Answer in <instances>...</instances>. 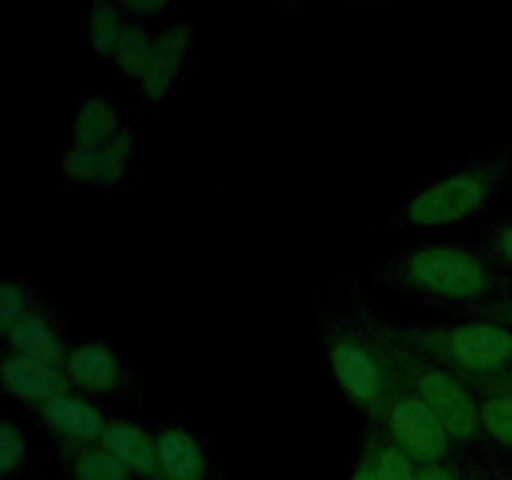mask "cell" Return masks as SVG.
Instances as JSON below:
<instances>
[{
  "instance_id": "cb8c5ba5",
  "label": "cell",
  "mask_w": 512,
  "mask_h": 480,
  "mask_svg": "<svg viewBox=\"0 0 512 480\" xmlns=\"http://www.w3.org/2000/svg\"><path fill=\"white\" fill-rule=\"evenodd\" d=\"M418 480H470L468 465H460L455 460H448V463L438 465H425L420 468Z\"/></svg>"
},
{
  "instance_id": "4316f807",
  "label": "cell",
  "mask_w": 512,
  "mask_h": 480,
  "mask_svg": "<svg viewBox=\"0 0 512 480\" xmlns=\"http://www.w3.org/2000/svg\"><path fill=\"white\" fill-rule=\"evenodd\" d=\"M470 480H505V475L493 473V470H485L480 465H468Z\"/></svg>"
},
{
  "instance_id": "52a82bcc",
  "label": "cell",
  "mask_w": 512,
  "mask_h": 480,
  "mask_svg": "<svg viewBox=\"0 0 512 480\" xmlns=\"http://www.w3.org/2000/svg\"><path fill=\"white\" fill-rule=\"evenodd\" d=\"M73 390L83 395H105V398H128L135 393V380L118 350L103 338H90L70 345L63 360Z\"/></svg>"
},
{
  "instance_id": "ba28073f",
  "label": "cell",
  "mask_w": 512,
  "mask_h": 480,
  "mask_svg": "<svg viewBox=\"0 0 512 480\" xmlns=\"http://www.w3.org/2000/svg\"><path fill=\"white\" fill-rule=\"evenodd\" d=\"M135 158V133L125 125L113 140L100 148H68L60 153V173L78 185L113 188L128 175Z\"/></svg>"
},
{
  "instance_id": "e0dca14e",
  "label": "cell",
  "mask_w": 512,
  "mask_h": 480,
  "mask_svg": "<svg viewBox=\"0 0 512 480\" xmlns=\"http://www.w3.org/2000/svg\"><path fill=\"white\" fill-rule=\"evenodd\" d=\"M360 453L368 455L380 480H418L420 465L383 433L378 423H368L360 440Z\"/></svg>"
},
{
  "instance_id": "83f0119b",
  "label": "cell",
  "mask_w": 512,
  "mask_h": 480,
  "mask_svg": "<svg viewBox=\"0 0 512 480\" xmlns=\"http://www.w3.org/2000/svg\"><path fill=\"white\" fill-rule=\"evenodd\" d=\"M490 383H493V380H490ZM498 383H505V385H510V388H512V375H508V378H500Z\"/></svg>"
},
{
  "instance_id": "44dd1931",
  "label": "cell",
  "mask_w": 512,
  "mask_h": 480,
  "mask_svg": "<svg viewBox=\"0 0 512 480\" xmlns=\"http://www.w3.org/2000/svg\"><path fill=\"white\" fill-rule=\"evenodd\" d=\"M43 300L18 278H5L0 285V330H8L15 320L28 315Z\"/></svg>"
},
{
  "instance_id": "7c38bea8",
  "label": "cell",
  "mask_w": 512,
  "mask_h": 480,
  "mask_svg": "<svg viewBox=\"0 0 512 480\" xmlns=\"http://www.w3.org/2000/svg\"><path fill=\"white\" fill-rule=\"evenodd\" d=\"M3 338L5 348L18 350V353L43 360V363L60 365V368H63V360L70 350L58 318L45 303H38L28 315L15 320L8 330H3Z\"/></svg>"
},
{
  "instance_id": "8992f818",
  "label": "cell",
  "mask_w": 512,
  "mask_h": 480,
  "mask_svg": "<svg viewBox=\"0 0 512 480\" xmlns=\"http://www.w3.org/2000/svg\"><path fill=\"white\" fill-rule=\"evenodd\" d=\"M368 423H378L383 433L395 445H400L420 468L453 460L455 445H458L453 435L440 423L438 415L400 380L398 388L390 395L388 405H385L383 415L378 420H368Z\"/></svg>"
},
{
  "instance_id": "2e32d148",
  "label": "cell",
  "mask_w": 512,
  "mask_h": 480,
  "mask_svg": "<svg viewBox=\"0 0 512 480\" xmlns=\"http://www.w3.org/2000/svg\"><path fill=\"white\" fill-rule=\"evenodd\" d=\"M58 453L70 480H135L100 443L58 440Z\"/></svg>"
},
{
  "instance_id": "ac0fdd59",
  "label": "cell",
  "mask_w": 512,
  "mask_h": 480,
  "mask_svg": "<svg viewBox=\"0 0 512 480\" xmlns=\"http://www.w3.org/2000/svg\"><path fill=\"white\" fill-rule=\"evenodd\" d=\"M478 393V413L483 438L512 450V388L505 383L473 385Z\"/></svg>"
},
{
  "instance_id": "d4e9b609",
  "label": "cell",
  "mask_w": 512,
  "mask_h": 480,
  "mask_svg": "<svg viewBox=\"0 0 512 480\" xmlns=\"http://www.w3.org/2000/svg\"><path fill=\"white\" fill-rule=\"evenodd\" d=\"M120 8H123V13L128 15L130 20L143 23V20L165 13V10H168V3H165V0H123Z\"/></svg>"
},
{
  "instance_id": "30bf717a",
  "label": "cell",
  "mask_w": 512,
  "mask_h": 480,
  "mask_svg": "<svg viewBox=\"0 0 512 480\" xmlns=\"http://www.w3.org/2000/svg\"><path fill=\"white\" fill-rule=\"evenodd\" d=\"M190 43H193V23L190 20H175L168 28L155 33L148 63H145L140 78L135 80L140 95L148 103H160L173 90L185 58H188Z\"/></svg>"
},
{
  "instance_id": "8fae6325",
  "label": "cell",
  "mask_w": 512,
  "mask_h": 480,
  "mask_svg": "<svg viewBox=\"0 0 512 480\" xmlns=\"http://www.w3.org/2000/svg\"><path fill=\"white\" fill-rule=\"evenodd\" d=\"M33 410L40 423L55 435V440H78V443H100L110 420L78 390L58 395Z\"/></svg>"
},
{
  "instance_id": "f1b7e54d",
  "label": "cell",
  "mask_w": 512,
  "mask_h": 480,
  "mask_svg": "<svg viewBox=\"0 0 512 480\" xmlns=\"http://www.w3.org/2000/svg\"><path fill=\"white\" fill-rule=\"evenodd\" d=\"M505 480H512V475H505Z\"/></svg>"
},
{
  "instance_id": "277c9868",
  "label": "cell",
  "mask_w": 512,
  "mask_h": 480,
  "mask_svg": "<svg viewBox=\"0 0 512 480\" xmlns=\"http://www.w3.org/2000/svg\"><path fill=\"white\" fill-rule=\"evenodd\" d=\"M388 320V318H385ZM390 333L425 358L463 375L470 385L512 375V328L473 318L450 325H415L388 320Z\"/></svg>"
},
{
  "instance_id": "4fadbf2b",
  "label": "cell",
  "mask_w": 512,
  "mask_h": 480,
  "mask_svg": "<svg viewBox=\"0 0 512 480\" xmlns=\"http://www.w3.org/2000/svg\"><path fill=\"white\" fill-rule=\"evenodd\" d=\"M158 450V480H208V455L203 445L180 425L155 430Z\"/></svg>"
},
{
  "instance_id": "484cf974",
  "label": "cell",
  "mask_w": 512,
  "mask_h": 480,
  "mask_svg": "<svg viewBox=\"0 0 512 480\" xmlns=\"http://www.w3.org/2000/svg\"><path fill=\"white\" fill-rule=\"evenodd\" d=\"M350 480H380L378 473H375L373 463L368 460V455L360 453L358 460L353 465V473H350Z\"/></svg>"
},
{
  "instance_id": "6da1fadb",
  "label": "cell",
  "mask_w": 512,
  "mask_h": 480,
  "mask_svg": "<svg viewBox=\"0 0 512 480\" xmlns=\"http://www.w3.org/2000/svg\"><path fill=\"white\" fill-rule=\"evenodd\" d=\"M378 283L438 305L478 315L503 300V268L483 250L455 240L410 245L390 255L375 273Z\"/></svg>"
},
{
  "instance_id": "d6986e66",
  "label": "cell",
  "mask_w": 512,
  "mask_h": 480,
  "mask_svg": "<svg viewBox=\"0 0 512 480\" xmlns=\"http://www.w3.org/2000/svg\"><path fill=\"white\" fill-rule=\"evenodd\" d=\"M128 15L123 13L120 3H110V0H98L93 3L88 15V43L98 58L113 60L115 48H118L123 30L128 25Z\"/></svg>"
},
{
  "instance_id": "ffe728a7",
  "label": "cell",
  "mask_w": 512,
  "mask_h": 480,
  "mask_svg": "<svg viewBox=\"0 0 512 480\" xmlns=\"http://www.w3.org/2000/svg\"><path fill=\"white\" fill-rule=\"evenodd\" d=\"M153 38L155 33H150L143 23L128 20V25H125L123 38H120L118 48L113 53V63L133 83L140 78L145 63H148L150 50H153Z\"/></svg>"
},
{
  "instance_id": "9c48e42d",
  "label": "cell",
  "mask_w": 512,
  "mask_h": 480,
  "mask_svg": "<svg viewBox=\"0 0 512 480\" xmlns=\"http://www.w3.org/2000/svg\"><path fill=\"white\" fill-rule=\"evenodd\" d=\"M0 383H3L5 393L13 395L20 403L30 405V408H38V405L73 390L60 365L28 358V355L10 348H3V353H0Z\"/></svg>"
},
{
  "instance_id": "7a4b0ae2",
  "label": "cell",
  "mask_w": 512,
  "mask_h": 480,
  "mask_svg": "<svg viewBox=\"0 0 512 480\" xmlns=\"http://www.w3.org/2000/svg\"><path fill=\"white\" fill-rule=\"evenodd\" d=\"M350 310L373 330L393 368L395 378L413 390L430 410L440 418V423L448 428L453 440L458 445H473L483 438L480 430V413H478V393L463 375L453 373L445 365L425 358L415 348L405 345L403 340L395 338L388 328V320L380 318L378 313L363 303L360 295L350 298Z\"/></svg>"
},
{
  "instance_id": "3957f363",
  "label": "cell",
  "mask_w": 512,
  "mask_h": 480,
  "mask_svg": "<svg viewBox=\"0 0 512 480\" xmlns=\"http://www.w3.org/2000/svg\"><path fill=\"white\" fill-rule=\"evenodd\" d=\"M320 345L345 400L368 420H378L398 388V378L373 330L350 308L348 313L325 308L320 313Z\"/></svg>"
},
{
  "instance_id": "9a60e30c",
  "label": "cell",
  "mask_w": 512,
  "mask_h": 480,
  "mask_svg": "<svg viewBox=\"0 0 512 480\" xmlns=\"http://www.w3.org/2000/svg\"><path fill=\"white\" fill-rule=\"evenodd\" d=\"M123 113L105 95H85L78 103L70 125V145L100 148L123 130Z\"/></svg>"
},
{
  "instance_id": "603a6c76",
  "label": "cell",
  "mask_w": 512,
  "mask_h": 480,
  "mask_svg": "<svg viewBox=\"0 0 512 480\" xmlns=\"http://www.w3.org/2000/svg\"><path fill=\"white\" fill-rule=\"evenodd\" d=\"M488 255L500 265V268L512 273V215L495 220L488 228Z\"/></svg>"
},
{
  "instance_id": "5bb4252c",
  "label": "cell",
  "mask_w": 512,
  "mask_h": 480,
  "mask_svg": "<svg viewBox=\"0 0 512 480\" xmlns=\"http://www.w3.org/2000/svg\"><path fill=\"white\" fill-rule=\"evenodd\" d=\"M100 445L125 465L135 480H158V450L155 435L133 420L110 418Z\"/></svg>"
},
{
  "instance_id": "5b68a950",
  "label": "cell",
  "mask_w": 512,
  "mask_h": 480,
  "mask_svg": "<svg viewBox=\"0 0 512 480\" xmlns=\"http://www.w3.org/2000/svg\"><path fill=\"white\" fill-rule=\"evenodd\" d=\"M512 175V143L468 160L453 173L433 180L395 215L408 228H445L478 215Z\"/></svg>"
},
{
  "instance_id": "7402d4cb",
  "label": "cell",
  "mask_w": 512,
  "mask_h": 480,
  "mask_svg": "<svg viewBox=\"0 0 512 480\" xmlns=\"http://www.w3.org/2000/svg\"><path fill=\"white\" fill-rule=\"evenodd\" d=\"M25 460H28V435L13 418H5L0 425V475L10 480L23 470Z\"/></svg>"
}]
</instances>
